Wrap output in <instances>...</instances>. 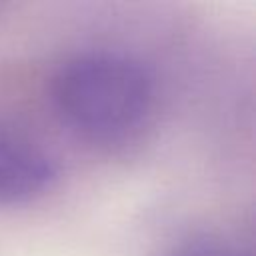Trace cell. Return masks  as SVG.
Instances as JSON below:
<instances>
[{
  "label": "cell",
  "mask_w": 256,
  "mask_h": 256,
  "mask_svg": "<svg viewBox=\"0 0 256 256\" xmlns=\"http://www.w3.org/2000/svg\"><path fill=\"white\" fill-rule=\"evenodd\" d=\"M52 102L62 122L78 136L118 144L148 122L154 82L132 56L92 50L68 58L52 78Z\"/></svg>",
  "instance_id": "cell-1"
},
{
  "label": "cell",
  "mask_w": 256,
  "mask_h": 256,
  "mask_svg": "<svg viewBox=\"0 0 256 256\" xmlns=\"http://www.w3.org/2000/svg\"><path fill=\"white\" fill-rule=\"evenodd\" d=\"M54 178V164L40 146L0 130V206L36 200L52 186Z\"/></svg>",
  "instance_id": "cell-2"
},
{
  "label": "cell",
  "mask_w": 256,
  "mask_h": 256,
  "mask_svg": "<svg viewBox=\"0 0 256 256\" xmlns=\"http://www.w3.org/2000/svg\"><path fill=\"white\" fill-rule=\"evenodd\" d=\"M174 256H250L242 246L224 238H198L184 244Z\"/></svg>",
  "instance_id": "cell-3"
}]
</instances>
